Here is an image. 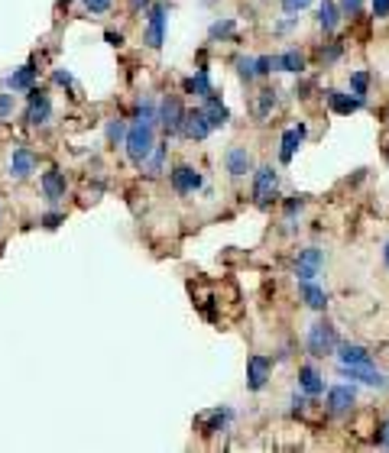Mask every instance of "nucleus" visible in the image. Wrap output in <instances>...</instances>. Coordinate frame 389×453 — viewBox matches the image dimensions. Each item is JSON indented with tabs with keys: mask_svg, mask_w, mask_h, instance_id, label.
Returning <instances> with one entry per match:
<instances>
[{
	"mask_svg": "<svg viewBox=\"0 0 389 453\" xmlns=\"http://www.w3.org/2000/svg\"><path fill=\"white\" fill-rule=\"evenodd\" d=\"M276 71H289V75H302L305 71V56L298 49H289L276 56Z\"/></svg>",
	"mask_w": 389,
	"mask_h": 453,
	"instance_id": "25",
	"label": "nucleus"
},
{
	"mask_svg": "<svg viewBox=\"0 0 389 453\" xmlns=\"http://www.w3.org/2000/svg\"><path fill=\"white\" fill-rule=\"evenodd\" d=\"M338 356H340L344 366H363V362H373L370 350L360 347V343H344V347H338Z\"/></svg>",
	"mask_w": 389,
	"mask_h": 453,
	"instance_id": "19",
	"label": "nucleus"
},
{
	"mask_svg": "<svg viewBox=\"0 0 389 453\" xmlns=\"http://www.w3.org/2000/svg\"><path fill=\"white\" fill-rule=\"evenodd\" d=\"M328 107H331V113L350 117V113H357L363 107V101L354 98V94H344V91H328Z\"/></svg>",
	"mask_w": 389,
	"mask_h": 453,
	"instance_id": "16",
	"label": "nucleus"
},
{
	"mask_svg": "<svg viewBox=\"0 0 389 453\" xmlns=\"http://www.w3.org/2000/svg\"><path fill=\"white\" fill-rule=\"evenodd\" d=\"M14 113V94H0V120Z\"/></svg>",
	"mask_w": 389,
	"mask_h": 453,
	"instance_id": "38",
	"label": "nucleus"
},
{
	"mask_svg": "<svg viewBox=\"0 0 389 453\" xmlns=\"http://www.w3.org/2000/svg\"><path fill=\"white\" fill-rule=\"evenodd\" d=\"M305 347H308L311 356H331L338 350V330L331 327L328 321H315L308 327V337H305Z\"/></svg>",
	"mask_w": 389,
	"mask_h": 453,
	"instance_id": "2",
	"label": "nucleus"
},
{
	"mask_svg": "<svg viewBox=\"0 0 389 453\" xmlns=\"http://www.w3.org/2000/svg\"><path fill=\"white\" fill-rule=\"evenodd\" d=\"M354 402H357L354 385H334V389L328 392V412L331 414H347L354 408Z\"/></svg>",
	"mask_w": 389,
	"mask_h": 453,
	"instance_id": "11",
	"label": "nucleus"
},
{
	"mask_svg": "<svg viewBox=\"0 0 389 453\" xmlns=\"http://www.w3.org/2000/svg\"><path fill=\"white\" fill-rule=\"evenodd\" d=\"M367 88H370V71H354L350 75V94L367 101Z\"/></svg>",
	"mask_w": 389,
	"mask_h": 453,
	"instance_id": "27",
	"label": "nucleus"
},
{
	"mask_svg": "<svg viewBox=\"0 0 389 453\" xmlns=\"http://www.w3.org/2000/svg\"><path fill=\"white\" fill-rule=\"evenodd\" d=\"M237 71H241L243 81H253L256 78V58H237Z\"/></svg>",
	"mask_w": 389,
	"mask_h": 453,
	"instance_id": "33",
	"label": "nucleus"
},
{
	"mask_svg": "<svg viewBox=\"0 0 389 453\" xmlns=\"http://www.w3.org/2000/svg\"><path fill=\"white\" fill-rule=\"evenodd\" d=\"M383 259H386V265H389V240H386V250H383Z\"/></svg>",
	"mask_w": 389,
	"mask_h": 453,
	"instance_id": "46",
	"label": "nucleus"
},
{
	"mask_svg": "<svg viewBox=\"0 0 389 453\" xmlns=\"http://www.w3.org/2000/svg\"><path fill=\"white\" fill-rule=\"evenodd\" d=\"M123 136H127V126H123V120H111V123H107V143H121Z\"/></svg>",
	"mask_w": 389,
	"mask_h": 453,
	"instance_id": "32",
	"label": "nucleus"
},
{
	"mask_svg": "<svg viewBox=\"0 0 389 453\" xmlns=\"http://www.w3.org/2000/svg\"><path fill=\"white\" fill-rule=\"evenodd\" d=\"M302 301L308 307H315V311H321L328 305V295H325V288H318L315 279H311V282H302Z\"/></svg>",
	"mask_w": 389,
	"mask_h": 453,
	"instance_id": "26",
	"label": "nucleus"
},
{
	"mask_svg": "<svg viewBox=\"0 0 389 453\" xmlns=\"http://www.w3.org/2000/svg\"><path fill=\"white\" fill-rule=\"evenodd\" d=\"M376 444H380V447H389V418L383 421V427L376 431Z\"/></svg>",
	"mask_w": 389,
	"mask_h": 453,
	"instance_id": "41",
	"label": "nucleus"
},
{
	"mask_svg": "<svg viewBox=\"0 0 389 453\" xmlns=\"http://www.w3.org/2000/svg\"><path fill=\"white\" fill-rule=\"evenodd\" d=\"M130 7H133V10H146L149 0H130Z\"/></svg>",
	"mask_w": 389,
	"mask_h": 453,
	"instance_id": "45",
	"label": "nucleus"
},
{
	"mask_svg": "<svg viewBox=\"0 0 389 453\" xmlns=\"http://www.w3.org/2000/svg\"><path fill=\"white\" fill-rule=\"evenodd\" d=\"M149 175H159L163 172V162H166V146H153V153H149Z\"/></svg>",
	"mask_w": 389,
	"mask_h": 453,
	"instance_id": "30",
	"label": "nucleus"
},
{
	"mask_svg": "<svg viewBox=\"0 0 389 453\" xmlns=\"http://www.w3.org/2000/svg\"><path fill=\"white\" fill-rule=\"evenodd\" d=\"M33 168H36V156L29 153L26 146H16L14 156H10V175H14V178H29Z\"/></svg>",
	"mask_w": 389,
	"mask_h": 453,
	"instance_id": "18",
	"label": "nucleus"
},
{
	"mask_svg": "<svg viewBox=\"0 0 389 453\" xmlns=\"http://www.w3.org/2000/svg\"><path fill=\"white\" fill-rule=\"evenodd\" d=\"M386 159H389V143H386Z\"/></svg>",
	"mask_w": 389,
	"mask_h": 453,
	"instance_id": "47",
	"label": "nucleus"
},
{
	"mask_svg": "<svg viewBox=\"0 0 389 453\" xmlns=\"http://www.w3.org/2000/svg\"><path fill=\"white\" fill-rule=\"evenodd\" d=\"M49 117H52V101H49V94H46V91H39V88H29L26 120H29L33 126H43V123H49Z\"/></svg>",
	"mask_w": 389,
	"mask_h": 453,
	"instance_id": "8",
	"label": "nucleus"
},
{
	"mask_svg": "<svg viewBox=\"0 0 389 453\" xmlns=\"http://www.w3.org/2000/svg\"><path fill=\"white\" fill-rule=\"evenodd\" d=\"M166 14H169V4H149L146 7V36H143V42H146L149 49H163L166 42Z\"/></svg>",
	"mask_w": 389,
	"mask_h": 453,
	"instance_id": "3",
	"label": "nucleus"
},
{
	"mask_svg": "<svg viewBox=\"0 0 389 453\" xmlns=\"http://www.w3.org/2000/svg\"><path fill=\"white\" fill-rule=\"evenodd\" d=\"M185 91H188V94H195V98H211V94H218V91H214V84H211V71L205 68V65H201L198 71H195V75L191 78H185Z\"/></svg>",
	"mask_w": 389,
	"mask_h": 453,
	"instance_id": "17",
	"label": "nucleus"
},
{
	"mask_svg": "<svg viewBox=\"0 0 389 453\" xmlns=\"http://www.w3.org/2000/svg\"><path fill=\"white\" fill-rule=\"evenodd\" d=\"M311 0H283V7H286V14H298V10H305Z\"/></svg>",
	"mask_w": 389,
	"mask_h": 453,
	"instance_id": "39",
	"label": "nucleus"
},
{
	"mask_svg": "<svg viewBox=\"0 0 389 453\" xmlns=\"http://www.w3.org/2000/svg\"><path fill=\"white\" fill-rule=\"evenodd\" d=\"M52 78H56V84H65V88H71V75H69V71H56Z\"/></svg>",
	"mask_w": 389,
	"mask_h": 453,
	"instance_id": "43",
	"label": "nucleus"
},
{
	"mask_svg": "<svg viewBox=\"0 0 389 453\" xmlns=\"http://www.w3.org/2000/svg\"><path fill=\"white\" fill-rule=\"evenodd\" d=\"M340 52H344V46H340V42H331L328 49H321V52H318L321 65H334V62H338V58H340Z\"/></svg>",
	"mask_w": 389,
	"mask_h": 453,
	"instance_id": "31",
	"label": "nucleus"
},
{
	"mask_svg": "<svg viewBox=\"0 0 389 453\" xmlns=\"http://www.w3.org/2000/svg\"><path fill=\"white\" fill-rule=\"evenodd\" d=\"M62 220H65V214H59V210H52V214H46L39 223H43L46 230H56V227H59V223H62Z\"/></svg>",
	"mask_w": 389,
	"mask_h": 453,
	"instance_id": "37",
	"label": "nucleus"
},
{
	"mask_svg": "<svg viewBox=\"0 0 389 453\" xmlns=\"http://www.w3.org/2000/svg\"><path fill=\"white\" fill-rule=\"evenodd\" d=\"M338 7L344 16H357L363 10V0H338Z\"/></svg>",
	"mask_w": 389,
	"mask_h": 453,
	"instance_id": "35",
	"label": "nucleus"
},
{
	"mask_svg": "<svg viewBox=\"0 0 389 453\" xmlns=\"http://www.w3.org/2000/svg\"><path fill=\"white\" fill-rule=\"evenodd\" d=\"M373 16H376V20L389 16V0H373Z\"/></svg>",
	"mask_w": 389,
	"mask_h": 453,
	"instance_id": "40",
	"label": "nucleus"
},
{
	"mask_svg": "<svg viewBox=\"0 0 389 453\" xmlns=\"http://www.w3.org/2000/svg\"><path fill=\"white\" fill-rule=\"evenodd\" d=\"M182 120H185V107L178 98H166L163 104H159V113H156V123L163 126L169 136H176V133H182Z\"/></svg>",
	"mask_w": 389,
	"mask_h": 453,
	"instance_id": "4",
	"label": "nucleus"
},
{
	"mask_svg": "<svg viewBox=\"0 0 389 453\" xmlns=\"http://www.w3.org/2000/svg\"><path fill=\"white\" fill-rule=\"evenodd\" d=\"M43 195L49 204H59L65 198V191H69V181H65V172H59V168H49V172L43 175Z\"/></svg>",
	"mask_w": 389,
	"mask_h": 453,
	"instance_id": "13",
	"label": "nucleus"
},
{
	"mask_svg": "<svg viewBox=\"0 0 389 453\" xmlns=\"http://www.w3.org/2000/svg\"><path fill=\"white\" fill-rule=\"evenodd\" d=\"M298 385H302L305 395H311V398L325 392V379H321V372L315 370V366H302V370H298Z\"/></svg>",
	"mask_w": 389,
	"mask_h": 453,
	"instance_id": "21",
	"label": "nucleus"
},
{
	"mask_svg": "<svg viewBox=\"0 0 389 453\" xmlns=\"http://www.w3.org/2000/svg\"><path fill=\"white\" fill-rule=\"evenodd\" d=\"M201 111L208 113V120H211V126L218 130V126H227V120H231V111H227L224 104H221L218 94H211V98H205V107Z\"/></svg>",
	"mask_w": 389,
	"mask_h": 453,
	"instance_id": "24",
	"label": "nucleus"
},
{
	"mask_svg": "<svg viewBox=\"0 0 389 453\" xmlns=\"http://www.w3.org/2000/svg\"><path fill=\"white\" fill-rule=\"evenodd\" d=\"M233 33H237V23L233 20H218L211 26V39H231Z\"/></svg>",
	"mask_w": 389,
	"mask_h": 453,
	"instance_id": "29",
	"label": "nucleus"
},
{
	"mask_svg": "<svg viewBox=\"0 0 389 453\" xmlns=\"http://www.w3.org/2000/svg\"><path fill=\"white\" fill-rule=\"evenodd\" d=\"M340 372H344L347 379L363 382V385H376V389H386L389 385V379L383 376L380 370H373V362H363V366H344V362H340Z\"/></svg>",
	"mask_w": 389,
	"mask_h": 453,
	"instance_id": "10",
	"label": "nucleus"
},
{
	"mask_svg": "<svg viewBox=\"0 0 389 453\" xmlns=\"http://www.w3.org/2000/svg\"><path fill=\"white\" fill-rule=\"evenodd\" d=\"M211 120H208V113L201 111H185V120H182V136L185 140H208L211 136Z\"/></svg>",
	"mask_w": 389,
	"mask_h": 453,
	"instance_id": "7",
	"label": "nucleus"
},
{
	"mask_svg": "<svg viewBox=\"0 0 389 453\" xmlns=\"http://www.w3.org/2000/svg\"><path fill=\"white\" fill-rule=\"evenodd\" d=\"M273 107H276V91H273V88L260 91V101H256V117H260V120H266Z\"/></svg>",
	"mask_w": 389,
	"mask_h": 453,
	"instance_id": "28",
	"label": "nucleus"
},
{
	"mask_svg": "<svg viewBox=\"0 0 389 453\" xmlns=\"http://www.w3.org/2000/svg\"><path fill=\"white\" fill-rule=\"evenodd\" d=\"M231 418L233 414L227 412V408H214V412H208V414H198V427H201V434H214V431H221Z\"/></svg>",
	"mask_w": 389,
	"mask_h": 453,
	"instance_id": "23",
	"label": "nucleus"
},
{
	"mask_svg": "<svg viewBox=\"0 0 389 453\" xmlns=\"http://www.w3.org/2000/svg\"><path fill=\"white\" fill-rule=\"evenodd\" d=\"M33 84H36V62L20 65L14 75H7V88L10 91H29Z\"/></svg>",
	"mask_w": 389,
	"mask_h": 453,
	"instance_id": "20",
	"label": "nucleus"
},
{
	"mask_svg": "<svg viewBox=\"0 0 389 453\" xmlns=\"http://www.w3.org/2000/svg\"><path fill=\"white\" fill-rule=\"evenodd\" d=\"M340 23V7H338V0H321V7H318V26L325 29V33H334Z\"/></svg>",
	"mask_w": 389,
	"mask_h": 453,
	"instance_id": "22",
	"label": "nucleus"
},
{
	"mask_svg": "<svg viewBox=\"0 0 389 453\" xmlns=\"http://www.w3.org/2000/svg\"><path fill=\"white\" fill-rule=\"evenodd\" d=\"M302 204H305L302 198H292V201L286 204V214H289V217H292V214H298V210H302Z\"/></svg>",
	"mask_w": 389,
	"mask_h": 453,
	"instance_id": "42",
	"label": "nucleus"
},
{
	"mask_svg": "<svg viewBox=\"0 0 389 453\" xmlns=\"http://www.w3.org/2000/svg\"><path fill=\"white\" fill-rule=\"evenodd\" d=\"M305 136H308V126H305V123L289 126V130L283 133V149H279V159H283V162H292V156L302 149Z\"/></svg>",
	"mask_w": 389,
	"mask_h": 453,
	"instance_id": "14",
	"label": "nucleus"
},
{
	"mask_svg": "<svg viewBox=\"0 0 389 453\" xmlns=\"http://www.w3.org/2000/svg\"><path fill=\"white\" fill-rule=\"evenodd\" d=\"M111 4H113V0H85L88 14H107V10H111Z\"/></svg>",
	"mask_w": 389,
	"mask_h": 453,
	"instance_id": "36",
	"label": "nucleus"
},
{
	"mask_svg": "<svg viewBox=\"0 0 389 453\" xmlns=\"http://www.w3.org/2000/svg\"><path fill=\"white\" fill-rule=\"evenodd\" d=\"M172 188H176L178 195H195V191L201 188V175L191 166H176L172 168Z\"/></svg>",
	"mask_w": 389,
	"mask_h": 453,
	"instance_id": "12",
	"label": "nucleus"
},
{
	"mask_svg": "<svg viewBox=\"0 0 389 453\" xmlns=\"http://www.w3.org/2000/svg\"><path fill=\"white\" fill-rule=\"evenodd\" d=\"M321 265H325V253H321L318 246H308V250H302V253H298V259H295L298 282H311L321 272Z\"/></svg>",
	"mask_w": 389,
	"mask_h": 453,
	"instance_id": "6",
	"label": "nucleus"
},
{
	"mask_svg": "<svg viewBox=\"0 0 389 453\" xmlns=\"http://www.w3.org/2000/svg\"><path fill=\"white\" fill-rule=\"evenodd\" d=\"M279 191V178H276V168L273 166H260L253 175V198L256 204H269L273 198H276Z\"/></svg>",
	"mask_w": 389,
	"mask_h": 453,
	"instance_id": "5",
	"label": "nucleus"
},
{
	"mask_svg": "<svg viewBox=\"0 0 389 453\" xmlns=\"http://www.w3.org/2000/svg\"><path fill=\"white\" fill-rule=\"evenodd\" d=\"M269 376H273V360L269 356H263V353H253L247 360V385L253 392H260L263 385L269 382Z\"/></svg>",
	"mask_w": 389,
	"mask_h": 453,
	"instance_id": "9",
	"label": "nucleus"
},
{
	"mask_svg": "<svg viewBox=\"0 0 389 453\" xmlns=\"http://www.w3.org/2000/svg\"><path fill=\"white\" fill-rule=\"evenodd\" d=\"M123 146H127V156L133 166H140V168L146 166L149 153L156 146V120H136L127 130V136H123Z\"/></svg>",
	"mask_w": 389,
	"mask_h": 453,
	"instance_id": "1",
	"label": "nucleus"
},
{
	"mask_svg": "<svg viewBox=\"0 0 389 453\" xmlns=\"http://www.w3.org/2000/svg\"><path fill=\"white\" fill-rule=\"evenodd\" d=\"M104 39L111 42V46H123V36H121V33H107Z\"/></svg>",
	"mask_w": 389,
	"mask_h": 453,
	"instance_id": "44",
	"label": "nucleus"
},
{
	"mask_svg": "<svg viewBox=\"0 0 389 453\" xmlns=\"http://www.w3.org/2000/svg\"><path fill=\"white\" fill-rule=\"evenodd\" d=\"M224 166H227V172H231L233 178H243V175L250 172V166H253V159H250V153L243 146H231L224 153Z\"/></svg>",
	"mask_w": 389,
	"mask_h": 453,
	"instance_id": "15",
	"label": "nucleus"
},
{
	"mask_svg": "<svg viewBox=\"0 0 389 453\" xmlns=\"http://www.w3.org/2000/svg\"><path fill=\"white\" fill-rule=\"evenodd\" d=\"M269 71H276V56H260L256 58V75L266 78Z\"/></svg>",
	"mask_w": 389,
	"mask_h": 453,
	"instance_id": "34",
	"label": "nucleus"
}]
</instances>
